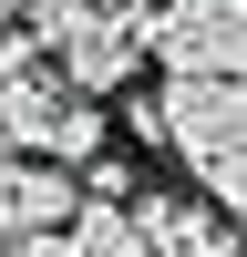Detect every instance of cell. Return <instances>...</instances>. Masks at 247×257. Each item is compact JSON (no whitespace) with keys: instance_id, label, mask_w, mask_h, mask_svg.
I'll use <instances>...</instances> for the list:
<instances>
[{"instance_id":"obj_5","label":"cell","mask_w":247,"mask_h":257,"mask_svg":"<svg viewBox=\"0 0 247 257\" xmlns=\"http://www.w3.org/2000/svg\"><path fill=\"white\" fill-rule=\"evenodd\" d=\"M72 216H82V175L21 155V165H11V196H0V237H62Z\"/></svg>"},{"instance_id":"obj_4","label":"cell","mask_w":247,"mask_h":257,"mask_svg":"<svg viewBox=\"0 0 247 257\" xmlns=\"http://www.w3.org/2000/svg\"><path fill=\"white\" fill-rule=\"evenodd\" d=\"M134 226H144L155 257H247V226H226L216 206H206V185H196V196L144 185V196H134Z\"/></svg>"},{"instance_id":"obj_3","label":"cell","mask_w":247,"mask_h":257,"mask_svg":"<svg viewBox=\"0 0 247 257\" xmlns=\"http://www.w3.org/2000/svg\"><path fill=\"white\" fill-rule=\"evenodd\" d=\"M144 62L247 82V0H144Z\"/></svg>"},{"instance_id":"obj_2","label":"cell","mask_w":247,"mask_h":257,"mask_svg":"<svg viewBox=\"0 0 247 257\" xmlns=\"http://www.w3.org/2000/svg\"><path fill=\"white\" fill-rule=\"evenodd\" d=\"M41 31V52L62 62V82L72 93H124V82L144 72V21L134 11H93V0H41V11H21Z\"/></svg>"},{"instance_id":"obj_1","label":"cell","mask_w":247,"mask_h":257,"mask_svg":"<svg viewBox=\"0 0 247 257\" xmlns=\"http://www.w3.org/2000/svg\"><path fill=\"white\" fill-rule=\"evenodd\" d=\"M134 144H175L185 165H226V155H247V82H226V72H165V93H134Z\"/></svg>"},{"instance_id":"obj_7","label":"cell","mask_w":247,"mask_h":257,"mask_svg":"<svg viewBox=\"0 0 247 257\" xmlns=\"http://www.w3.org/2000/svg\"><path fill=\"white\" fill-rule=\"evenodd\" d=\"M196 185H206V206H216L226 226H247V155H226V165H206Z\"/></svg>"},{"instance_id":"obj_8","label":"cell","mask_w":247,"mask_h":257,"mask_svg":"<svg viewBox=\"0 0 247 257\" xmlns=\"http://www.w3.org/2000/svg\"><path fill=\"white\" fill-rule=\"evenodd\" d=\"M0 257H82L72 237H0Z\"/></svg>"},{"instance_id":"obj_6","label":"cell","mask_w":247,"mask_h":257,"mask_svg":"<svg viewBox=\"0 0 247 257\" xmlns=\"http://www.w3.org/2000/svg\"><path fill=\"white\" fill-rule=\"evenodd\" d=\"M62 237H72L82 257H155V247H144V226H134V206H103V196H82V216L62 226Z\"/></svg>"}]
</instances>
